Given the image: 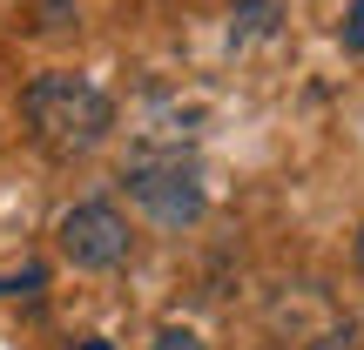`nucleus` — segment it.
Returning <instances> with one entry per match:
<instances>
[{"mask_svg":"<svg viewBox=\"0 0 364 350\" xmlns=\"http://www.w3.org/2000/svg\"><path fill=\"white\" fill-rule=\"evenodd\" d=\"M270 27H277V0H236L230 40H257V34H270Z\"/></svg>","mask_w":364,"mask_h":350,"instance_id":"5","label":"nucleus"},{"mask_svg":"<svg viewBox=\"0 0 364 350\" xmlns=\"http://www.w3.org/2000/svg\"><path fill=\"white\" fill-rule=\"evenodd\" d=\"M122 189H129V195H135V202H142L156 222H169V229H182V222H203V209H209L203 169H196V162H182V155L135 162V169L122 175Z\"/></svg>","mask_w":364,"mask_h":350,"instance_id":"2","label":"nucleus"},{"mask_svg":"<svg viewBox=\"0 0 364 350\" xmlns=\"http://www.w3.org/2000/svg\"><path fill=\"white\" fill-rule=\"evenodd\" d=\"M81 350H108V337H88V344H81Z\"/></svg>","mask_w":364,"mask_h":350,"instance_id":"11","label":"nucleus"},{"mask_svg":"<svg viewBox=\"0 0 364 350\" xmlns=\"http://www.w3.org/2000/svg\"><path fill=\"white\" fill-rule=\"evenodd\" d=\"M344 54H364V0H351V21H344Z\"/></svg>","mask_w":364,"mask_h":350,"instance_id":"8","label":"nucleus"},{"mask_svg":"<svg viewBox=\"0 0 364 350\" xmlns=\"http://www.w3.org/2000/svg\"><path fill=\"white\" fill-rule=\"evenodd\" d=\"M21 115H27V135H34L48 155H61V162H75V155H88V148H102L108 128H115V102H108L88 75H61V67L27 81Z\"/></svg>","mask_w":364,"mask_h":350,"instance_id":"1","label":"nucleus"},{"mask_svg":"<svg viewBox=\"0 0 364 350\" xmlns=\"http://www.w3.org/2000/svg\"><path fill=\"white\" fill-rule=\"evenodd\" d=\"M351 256H358V270H364V229H358V243H351Z\"/></svg>","mask_w":364,"mask_h":350,"instance_id":"10","label":"nucleus"},{"mask_svg":"<svg viewBox=\"0 0 364 350\" xmlns=\"http://www.w3.org/2000/svg\"><path fill=\"white\" fill-rule=\"evenodd\" d=\"M54 243H61V256L75 263V270H122L135 249L129 236V216H122L115 202H75L61 222H54Z\"/></svg>","mask_w":364,"mask_h":350,"instance_id":"3","label":"nucleus"},{"mask_svg":"<svg viewBox=\"0 0 364 350\" xmlns=\"http://www.w3.org/2000/svg\"><path fill=\"white\" fill-rule=\"evenodd\" d=\"M149 350H203V337L182 330V324H169V330H156V344H149Z\"/></svg>","mask_w":364,"mask_h":350,"instance_id":"7","label":"nucleus"},{"mask_svg":"<svg viewBox=\"0 0 364 350\" xmlns=\"http://www.w3.org/2000/svg\"><path fill=\"white\" fill-rule=\"evenodd\" d=\"M75 0H34V7H27V27H34L41 40H54V34H75Z\"/></svg>","mask_w":364,"mask_h":350,"instance_id":"4","label":"nucleus"},{"mask_svg":"<svg viewBox=\"0 0 364 350\" xmlns=\"http://www.w3.org/2000/svg\"><path fill=\"white\" fill-rule=\"evenodd\" d=\"M304 350H358V330L344 324V330H324L317 344H304Z\"/></svg>","mask_w":364,"mask_h":350,"instance_id":"9","label":"nucleus"},{"mask_svg":"<svg viewBox=\"0 0 364 350\" xmlns=\"http://www.w3.org/2000/svg\"><path fill=\"white\" fill-rule=\"evenodd\" d=\"M41 283H48V276H41L34 263H27V270H7V276H0V297H14V303H34V297H41Z\"/></svg>","mask_w":364,"mask_h":350,"instance_id":"6","label":"nucleus"}]
</instances>
